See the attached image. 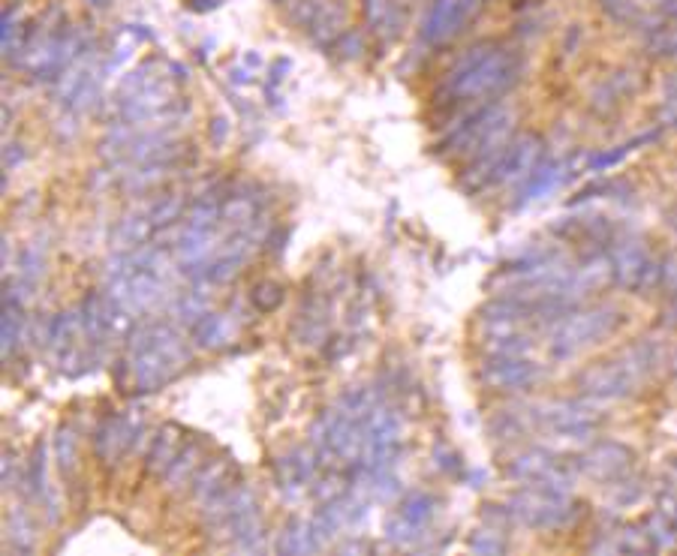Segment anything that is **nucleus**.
<instances>
[{"instance_id":"f257e3e1","label":"nucleus","mask_w":677,"mask_h":556,"mask_svg":"<svg viewBox=\"0 0 677 556\" xmlns=\"http://www.w3.org/2000/svg\"><path fill=\"white\" fill-rule=\"evenodd\" d=\"M524 73L521 52L500 43H479L458 58L437 88V103L461 106L470 100H494L506 94Z\"/></svg>"},{"instance_id":"f03ea898","label":"nucleus","mask_w":677,"mask_h":556,"mask_svg":"<svg viewBox=\"0 0 677 556\" xmlns=\"http://www.w3.org/2000/svg\"><path fill=\"white\" fill-rule=\"evenodd\" d=\"M136 391H157L172 382L187 364L190 349L181 331L169 322H145L127 337V358L121 361Z\"/></svg>"},{"instance_id":"7ed1b4c3","label":"nucleus","mask_w":677,"mask_h":556,"mask_svg":"<svg viewBox=\"0 0 677 556\" xmlns=\"http://www.w3.org/2000/svg\"><path fill=\"white\" fill-rule=\"evenodd\" d=\"M656 364H659V346L650 340H641L632 349H623L620 355L587 367L578 376V388L593 400H623L641 388V382L656 370Z\"/></svg>"},{"instance_id":"20e7f679","label":"nucleus","mask_w":677,"mask_h":556,"mask_svg":"<svg viewBox=\"0 0 677 556\" xmlns=\"http://www.w3.org/2000/svg\"><path fill=\"white\" fill-rule=\"evenodd\" d=\"M623 325V313L611 304L599 307H572L548 325V352L551 358H572L584 346L614 334Z\"/></svg>"},{"instance_id":"39448f33","label":"nucleus","mask_w":677,"mask_h":556,"mask_svg":"<svg viewBox=\"0 0 677 556\" xmlns=\"http://www.w3.org/2000/svg\"><path fill=\"white\" fill-rule=\"evenodd\" d=\"M509 517L521 520L533 529H566L578 520L581 505L569 496L566 487L557 484H527L509 499Z\"/></svg>"},{"instance_id":"423d86ee","label":"nucleus","mask_w":677,"mask_h":556,"mask_svg":"<svg viewBox=\"0 0 677 556\" xmlns=\"http://www.w3.org/2000/svg\"><path fill=\"white\" fill-rule=\"evenodd\" d=\"M506 127H512V112L503 103H488L470 115H464L437 145L440 157H473L488 139H494L497 133H503Z\"/></svg>"},{"instance_id":"0eeeda50","label":"nucleus","mask_w":677,"mask_h":556,"mask_svg":"<svg viewBox=\"0 0 677 556\" xmlns=\"http://www.w3.org/2000/svg\"><path fill=\"white\" fill-rule=\"evenodd\" d=\"M611 277L626 289H650L662 280V262H653L647 247L638 238H620L608 247Z\"/></svg>"},{"instance_id":"6e6552de","label":"nucleus","mask_w":677,"mask_h":556,"mask_svg":"<svg viewBox=\"0 0 677 556\" xmlns=\"http://www.w3.org/2000/svg\"><path fill=\"white\" fill-rule=\"evenodd\" d=\"M530 424H539L557 436L581 439L599 427V412L581 400H551L530 409Z\"/></svg>"},{"instance_id":"1a4fd4ad","label":"nucleus","mask_w":677,"mask_h":556,"mask_svg":"<svg viewBox=\"0 0 677 556\" xmlns=\"http://www.w3.org/2000/svg\"><path fill=\"white\" fill-rule=\"evenodd\" d=\"M488 7V0H434V7L428 10L422 22V43L425 46H443L452 37H458L482 10Z\"/></svg>"},{"instance_id":"9d476101","label":"nucleus","mask_w":677,"mask_h":556,"mask_svg":"<svg viewBox=\"0 0 677 556\" xmlns=\"http://www.w3.org/2000/svg\"><path fill=\"white\" fill-rule=\"evenodd\" d=\"M145 436V424L130 418V415H121V412H109L103 415V421L97 424V433H94V451L97 457L106 463V466H115L121 463L127 454L136 451V445L142 442Z\"/></svg>"},{"instance_id":"9b49d317","label":"nucleus","mask_w":677,"mask_h":556,"mask_svg":"<svg viewBox=\"0 0 677 556\" xmlns=\"http://www.w3.org/2000/svg\"><path fill=\"white\" fill-rule=\"evenodd\" d=\"M542 139L539 136H518L503 151L500 163L494 166L491 178L485 181V190L506 187V184H524L542 163Z\"/></svg>"},{"instance_id":"f8f14e48","label":"nucleus","mask_w":677,"mask_h":556,"mask_svg":"<svg viewBox=\"0 0 677 556\" xmlns=\"http://www.w3.org/2000/svg\"><path fill=\"white\" fill-rule=\"evenodd\" d=\"M506 475L515 478V481H524V484H557V487H572V466L566 460H560L557 454L551 451H542V448H530V451H521L515 454L509 463H506Z\"/></svg>"},{"instance_id":"ddd939ff","label":"nucleus","mask_w":677,"mask_h":556,"mask_svg":"<svg viewBox=\"0 0 677 556\" xmlns=\"http://www.w3.org/2000/svg\"><path fill=\"white\" fill-rule=\"evenodd\" d=\"M434 514H437V499H434L431 493H425V490L410 493V496L395 508V514L386 520V535H389V541H395V544H401V547L413 544L419 535H425V529L431 526Z\"/></svg>"},{"instance_id":"4468645a","label":"nucleus","mask_w":677,"mask_h":556,"mask_svg":"<svg viewBox=\"0 0 677 556\" xmlns=\"http://www.w3.org/2000/svg\"><path fill=\"white\" fill-rule=\"evenodd\" d=\"M482 382L494 391H524L542 379V367L524 355H491L482 364Z\"/></svg>"},{"instance_id":"2eb2a0df","label":"nucleus","mask_w":677,"mask_h":556,"mask_svg":"<svg viewBox=\"0 0 677 556\" xmlns=\"http://www.w3.org/2000/svg\"><path fill=\"white\" fill-rule=\"evenodd\" d=\"M316 469L319 463L313 451H289L274 460V484L286 499H298L307 490Z\"/></svg>"},{"instance_id":"dca6fc26","label":"nucleus","mask_w":677,"mask_h":556,"mask_svg":"<svg viewBox=\"0 0 677 556\" xmlns=\"http://www.w3.org/2000/svg\"><path fill=\"white\" fill-rule=\"evenodd\" d=\"M572 160H551V163H539V169L521 184L518 190V208L542 202L545 196H551L554 190H560L569 178H572Z\"/></svg>"},{"instance_id":"f3484780","label":"nucleus","mask_w":677,"mask_h":556,"mask_svg":"<svg viewBox=\"0 0 677 556\" xmlns=\"http://www.w3.org/2000/svg\"><path fill=\"white\" fill-rule=\"evenodd\" d=\"M629 463H632V454L620 442H599L578 457V469H584L587 475H593L599 481L620 478L629 469Z\"/></svg>"},{"instance_id":"a211bd4d","label":"nucleus","mask_w":677,"mask_h":556,"mask_svg":"<svg viewBox=\"0 0 677 556\" xmlns=\"http://www.w3.org/2000/svg\"><path fill=\"white\" fill-rule=\"evenodd\" d=\"M43 277H46V238H37L22 250L19 265H16V277H10V280L16 283V289L25 298H31Z\"/></svg>"},{"instance_id":"6ab92c4d","label":"nucleus","mask_w":677,"mask_h":556,"mask_svg":"<svg viewBox=\"0 0 677 556\" xmlns=\"http://www.w3.org/2000/svg\"><path fill=\"white\" fill-rule=\"evenodd\" d=\"M190 337L202 349H220L235 337V322L229 319V313H211L208 310L202 319H196L190 325Z\"/></svg>"},{"instance_id":"aec40b11","label":"nucleus","mask_w":677,"mask_h":556,"mask_svg":"<svg viewBox=\"0 0 677 556\" xmlns=\"http://www.w3.org/2000/svg\"><path fill=\"white\" fill-rule=\"evenodd\" d=\"M154 235V226H151V220H148V211H142V214H127V217H121L118 223H115V229H112V247L118 250V253H130V250H139V247H145V241Z\"/></svg>"},{"instance_id":"412c9836","label":"nucleus","mask_w":677,"mask_h":556,"mask_svg":"<svg viewBox=\"0 0 677 556\" xmlns=\"http://www.w3.org/2000/svg\"><path fill=\"white\" fill-rule=\"evenodd\" d=\"M325 541L319 538V532L313 529V520H301V517H292L280 538H277V553H313L319 550Z\"/></svg>"},{"instance_id":"4be33fe9","label":"nucleus","mask_w":677,"mask_h":556,"mask_svg":"<svg viewBox=\"0 0 677 556\" xmlns=\"http://www.w3.org/2000/svg\"><path fill=\"white\" fill-rule=\"evenodd\" d=\"M82 328V316L79 310H64V313H55L52 322H49V331H46V340H49V349L55 355H70L76 352V334Z\"/></svg>"},{"instance_id":"5701e85b","label":"nucleus","mask_w":677,"mask_h":556,"mask_svg":"<svg viewBox=\"0 0 677 556\" xmlns=\"http://www.w3.org/2000/svg\"><path fill=\"white\" fill-rule=\"evenodd\" d=\"M22 478H25V487H28V496L31 499L43 502L52 493V484H49V445H46V439L37 442V448H34V454H31Z\"/></svg>"},{"instance_id":"b1692460","label":"nucleus","mask_w":677,"mask_h":556,"mask_svg":"<svg viewBox=\"0 0 677 556\" xmlns=\"http://www.w3.org/2000/svg\"><path fill=\"white\" fill-rule=\"evenodd\" d=\"M181 451V442H178V427H163L157 436H154V442H151V448H148V457H145V472H151V475H163L166 472V466L175 460V454Z\"/></svg>"},{"instance_id":"393cba45","label":"nucleus","mask_w":677,"mask_h":556,"mask_svg":"<svg viewBox=\"0 0 677 556\" xmlns=\"http://www.w3.org/2000/svg\"><path fill=\"white\" fill-rule=\"evenodd\" d=\"M226 484H232V475H229V469H226L220 460H214V463L202 466V469L193 475L190 493H193V499H196L199 505H205V502H208L211 496H217Z\"/></svg>"},{"instance_id":"a878e982","label":"nucleus","mask_w":677,"mask_h":556,"mask_svg":"<svg viewBox=\"0 0 677 556\" xmlns=\"http://www.w3.org/2000/svg\"><path fill=\"white\" fill-rule=\"evenodd\" d=\"M310 34H313V43H319V46L337 43L344 34V10L337 4H322V10L310 22Z\"/></svg>"},{"instance_id":"bb28decb","label":"nucleus","mask_w":677,"mask_h":556,"mask_svg":"<svg viewBox=\"0 0 677 556\" xmlns=\"http://www.w3.org/2000/svg\"><path fill=\"white\" fill-rule=\"evenodd\" d=\"M55 460H58L61 475L70 481L76 466H79V436H76L73 424H61L58 427V433H55Z\"/></svg>"},{"instance_id":"cd10ccee","label":"nucleus","mask_w":677,"mask_h":556,"mask_svg":"<svg viewBox=\"0 0 677 556\" xmlns=\"http://www.w3.org/2000/svg\"><path fill=\"white\" fill-rule=\"evenodd\" d=\"M641 532H644L650 550H668V547H677V526H674V520H671L665 511L650 514V517L641 523Z\"/></svg>"},{"instance_id":"c85d7f7f","label":"nucleus","mask_w":677,"mask_h":556,"mask_svg":"<svg viewBox=\"0 0 677 556\" xmlns=\"http://www.w3.org/2000/svg\"><path fill=\"white\" fill-rule=\"evenodd\" d=\"M199 457H202V448H199L196 442H184V445H181V451L175 454V460L166 466L163 481H166L169 487H181V484H184V481L196 472Z\"/></svg>"},{"instance_id":"c756f323","label":"nucleus","mask_w":677,"mask_h":556,"mask_svg":"<svg viewBox=\"0 0 677 556\" xmlns=\"http://www.w3.org/2000/svg\"><path fill=\"white\" fill-rule=\"evenodd\" d=\"M184 208H187L184 196L172 193V196H163V199L151 202V208H145V211H148V220H151L154 232H160V229H169L172 223L184 220Z\"/></svg>"},{"instance_id":"7c9ffc66","label":"nucleus","mask_w":677,"mask_h":556,"mask_svg":"<svg viewBox=\"0 0 677 556\" xmlns=\"http://www.w3.org/2000/svg\"><path fill=\"white\" fill-rule=\"evenodd\" d=\"M7 538L16 550H34L37 532H34V520L25 508H13L10 520H7Z\"/></svg>"},{"instance_id":"2f4dec72","label":"nucleus","mask_w":677,"mask_h":556,"mask_svg":"<svg viewBox=\"0 0 677 556\" xmlns=\"http://www.w3.org/2000/svg\"><path fill=\"white\" fill-rule=\"evenodd\" d=\"M653 139H656V133H647V136H638V139H632V142L617 145L614 151H602V154L590 157L587 172H602V169H611V166H617L620 160H626V157H629L638 145H647V142H653Z\"/></svg>"},{"instance_id":"473e14b6","label":"nucleus","mask_w":677,"mask_h":556,"mask_svg":"<svg viewBox=\"0 0 677 556\" xmlns=\"http://www.w3.org/2000/svg\"><path fill=\"white\" fill-rule=\"evenodd\" d=\"M280 301H283V289H280L277 283H271V280H265V283L253 286V292H250V304H253L259 313L277 310V307H280Z\"/></svg>"},{"instance_id":"72a5a7b5","label":"nucleus","mask_w":677,"mask_h":556,"mask_svg":"<svg viewBox=\"0 0 677 556\" xmlns=\"http://www.w3.org/2000/svg\"><path fill=\"white\" fill-rule=\"evenodd\" d=\"M470 550L473 553H503L506 550V538L494 529H479L470 538Z\"/></svg>"},{"instance_id":"f704fd0d","label":"nucleus","mask_w":677,"mask_h":556,"mask_svg":"<svg viewBox=\"0 0 677 556\" xmlns=\"http://www.w3.org/2000/svg\"><path fill=\"white\" fill-rule=\"evenodd\" d=\"M599 4H602L605 16H611L614 22L629 25V22H635V19H638V10H635L632 0H599Z\"/></svg>"},{"instance_id":"c9c22d12","label":"nucleus","mask_w":677,"mask_h":556,"mask_svg":"<svg viewBox=\"0 0 677 556\" xmlns=\"http://www.w3.org/2000/svg\"><path fill=\"white\" fill-rule=\"evenodd\" d=\"M337 52H341V58H347V61H356V58L365 52V40H362V34H359V31H347V34H341V40H337Z\"/></svg>"},{"instance_id":"e433bc0d","label":"nucleus","mask_w":677,"mask_h":556,"mask_svg":"<svg viewBox=\"0 0 677 556\" xmlns=\"http://www.w3.org/2000/svg\"><path fill=\"white\" fill-rule=\"evenodd\" d=\"M25 157H28V148H22V145H16V142L7 145V148H4V169H7V172L16 169Z\"/></svg>"},{"instance_id":"4c0bfd02","label":"nucleus","mask_w":677,"mask_h":556,"mask_svg":"<svg viewBox=\"0 0 677 556\" xmlns=\"http://www.w3.org/2000/svg\"><path fill=\"white\" fill-rule=\"evenodd\" d=\"M662 118H665V124L668 127H674L677 130V94L671 91L668 97H665V106H662Z\"/></svg>"},{"instance_id":"58836bf2","label":"nucleus","mask_w":677,"mask_h":556,"mask_svg":"<svg viewBox=\"0 0 677 556\" xmlns=\"http://www.w3.org/2000/svg\"><path fill=\"white\" fill-rule=\"evenodd\" d=\"M226 136H229L226 121H223V118H214V121H211V145H223Z\"/></svg>"},{"instance_id":"ea45409f","label":"nucleus","mask_w":677,"mask_h":556,"mask_svg":"<svg viewBox=\"0 0 677 556\" xmlns=\"http://www.w3.org/2000/svg\"><path fill=\"white\" fill-rule=\"evenodd\" d=\"M220 4H223V0H187V7L196 10V13H208V10H214Z\"/></svg>"},{"instance_id":"a19ab883","label":"nucleus","mask_w":677,"mask_h":556,"mask_svg":"<svg viewBox=\"0 0 677 556\" xmlns=\"http://www.w3.org/2000/svg\"><path fill=\"white\" fill-rule=\"evenodd\" d=\"M662 13H665L668 19L677 22V0H665V4H662Z\"/></svg>"},{"instance_id":"79ce46f5","label":"nucleus","mask_w":677,"mask_h":556,"mask_svg":"<svg viewBox=\"0 0 677 556\" xmlns=\"http://www.w3.org/2000/svg\"><path fill=\"white\" fill-rule=\"evenodd\" d=\"M91 4H94V7H106V0H91Z\"/></svg>"},{"instance_id":"37998d69","label":"nucleus","mask_w":677,"mask_h":556,"mask_svg":"<svg viewBox=\"0 0 677 556\" xmlns=\"http://www.w3.org/2000/svg\"><path fill=\"white\" fill-rule=\"evenodd\" d=\"M277 4H286V0H277Z\"/></svg>"}]
</instances>
